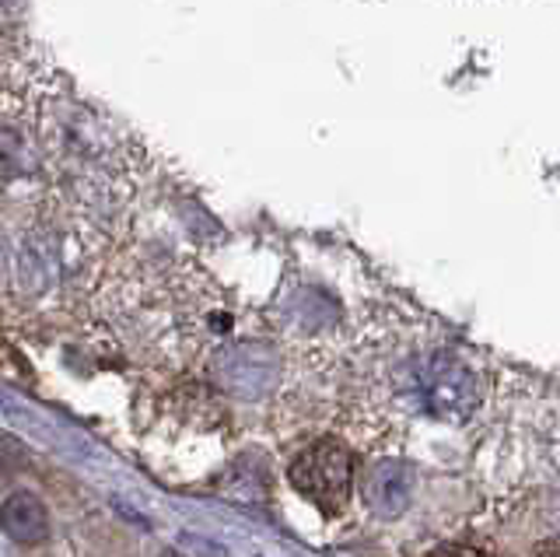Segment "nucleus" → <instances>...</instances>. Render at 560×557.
<instances>
[{
	"label": "nucleus",
	"instance_id": "6",
	"mask_svg": "<svg viewBox=\"0 0 560 557\" xmlns=\"http://www.w3.org/2000/svg\"><path fill=\"white\" fill-rule=\"evenodd\" d=\"M539 557H560V539H550V544L539 547Z\"/></svg>",
	"mask_w": 560,
	"mask_h": 557
},
{
	"label": "nucleus",
	"instance_id": "5",
	"mask_svg": "<svg viewBox=\"0 0 560 557\" xmlns=\"http://www.w3.org/2000/svg\"><path fill=\"white\" fill-rule=\"evenodd\" d=\"M424 557H487V554L477 547H466V544H442V547L428 550Z\"/></svg>",
	"mask_w": 560,
	"mask_h": 557
},
{
	"label": "nucleus",
	"instance_id": "8",
	"mask_svg": "<svg viewBox=\"0 0 560 557\" xmlns=\"http://www.w3.org/2000/svg\"><path fill=\"white\" fill-rule=\"evenodd\" d=\"M162 557H183V554H175V550H165Z\"/></svg>",
	"mask_w": 560,
	"mask_h": 557
},
{
	"label": "nucleus",
	"instance_id": "7",
	"mask_svg": "<svg viewBox=\"0 0 560 557\" xmlns=\"http://www.w3.org/2000/svg\"><path fill=\"white\" fill-rule=\"evenodd\" d=\"M0 270H4V246H0Z\"/></svg>",
	"mask_w": 560,
	"mask_h": 557
},
{
	"label": "nucleus",
	"instance_id": "3",
	"mask_svg": "<svg viewBox=\"0 0 560 557\" xmlns=\"http://www.w3.org/2000/svg\"><path fill=\"white\" fill-rule=\"evenodd\" d=\"M364 495L378 512L382 509L385 512H399L402 498H407V477H402V469L396 463H378L372 469V477H368V484H364Z\"/></svg>",
	"mask_w": 560,
	"mask_h": 557
},
{
	"label": "nucleus",
	"instance_id": "2",
	"mask_svg": "<svg viewBox=\"0 0 560 557\" xmlns=\"http://www.w3.org/2000/svg\"><path fill=\"white\" fill-rule=\"evenodd\" d=\"M0 526H4V533L14 544H25V547L43 544L49 533L46 504L28 491H18L4 501V509H0Z\"/></svg>",
	"mask_w": 560,
	"mask_h": 557
},
{
	"label": "nucleus",
	"instance_id": "1",
	"mask_svg": "<svg viewBox=\"0 0 560 557\" xmlns=\"http://www.w3.org/2000/svg\"><path fill=\"white\" fill-rule=\"evenodd\" d=\"M291 484L323 512H340L350 501V484H354V456L337 439H323L291 466Z\"/></svg>",
	"mask_w": 560,
	"mask_h": 557
},
{
	"label": "nucleus",
	"instance_id": "4",
	"mask_svg": "<svg viewBox=\"0 0 560 557\" xmlns=\"http://www.w3.org/2000/svg\"><path fill=\"white\" fill-rule=\"evenodd\" d=\"M28 169V148L25 137L14 127L0 124V176H18V172Z\"/></svg>",
	"mask_w": 560,
	"mask_h": 557
}]
</instances>
